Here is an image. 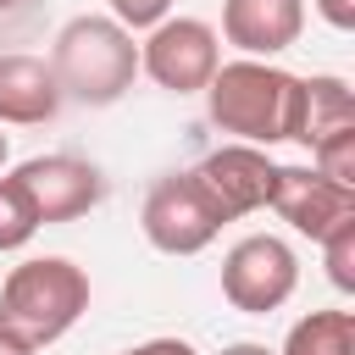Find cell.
Masks as SVG:
<instances>
[{
    "mask_svg": "<svg viewBox=\"0 0 355 355\" xmlns=\"http://www.w3.org/2000/svg\"><path fill=\"white\" fill-rule=\"evenodd\" d=\"M200 94H205L211 122L222 133H233L239 144L272 150L300 133V78L272 61H255V55L222 61Z\"/></svg>",
    "mask_w": 355,
    "mask_h": 355,
    "instance_id": "1",
    "label": "cell"
},
{
    "mask_svg": "<svg viewBox=\"0 0 355 355\" xmlns=\"http://www.w3.org/2000/svg\"><path fill=\"white\" fill-rule=\"evenodd\" d=\"M50 72L61 83V100L78 105H116L139 78V44L133 28L116 17H72L50 44Z\"/></svg>",
    "mask_w": 355,
    "mask_h": 355,
    "instance_id": "2",
    "label": "cell"
},
{
    "mask_svg": "<svg viewBox=\"0 0 355 355\" xmlns=\"http://www.w3.org/2000/svg\"><path fill=\"white\" fill-rule=\"evenodd\" d=\"M83 311H89V272L67 255H33L11 266V277L0 283V327L22 333L33 349L67 338Z\"/></svg>",
    "mask_w": 355,
    "mask_h": 355,
    "instance_id": "3",
    "label": "cell"
},
{
    "mask_svg": "<svg viewBox=\"0 0 355 355\" xmlns=\"http://www.w3.org/2000/svg\"><path fill=\"white\" fill-rule=\"evenodd\" d=\"M139 227L161 255H200L227 227V216H222V205L211 200V189L194 172H166V178H155L144 189Z\"/></svg>",
    "mask_w": 355,
    "mask_h": 355,
    "instance_id": "4",
    "label": "cell"
},
{
    "mask_svg": "<svg viewBox=\"0 0 355 355\" xmlns=\"http://www.w3.org/2000/svg\"><path fill=\"white\" fill-rule=\"evenodd\" d=\"M300 288V255L277 233H250L222 255V294L244 316H272Z\"/></svg>",
    "mask_w": 355,
    "mask_h": 355,
    "instance_id": "5",
    "label": "cell"
},
{
    "mask_svg": "<svg viewBox=\"0 0 355 355\" xmlns=\"http://www.w3.org/2000/svg\"><path fill=\"white\" fill-rule=\"evenodd\" d=\"M222 67V39L200 17H161L139 44V72L166 94H200Z\"/></svg>",
    "mask_w": 355,
    "mask_h": 355,
    "instance_id": "6",
    "label": "cell"
},
{
    "mask_svg": "<svg viewBox=\"0 0 355 355\" xmlns=\"http://www.w3.org/2000/svg\"><path fill=\"white\" fill-rule=\"evenodd\" d=\"M33 211H39V227L50 222H72V216H89L100 200H105V178L94 161L83 155H33L17 166Z\"/></svg>",
    "mask_w": 355,
    "mask_h": 355,
    "instance_id": "7",
    "label": "cell"
},
{
    "mask_svg": "<svg viewBox=\"0 0 355 355\" xmlns=\"http://www.w3.org/2000/svg\"><path fill=\"white\" fill-rule=\"evenodd\" d=\"M194 178L211 189V200L222 205V216L227 222H239V216H250V211H261L266 200H272V183H277V161L261 150V144H222V150H211L200 166H194Z\"/></svg>",
    "mask_w": 355,
    "mask_h": 355,
    "instance_id": "8",
    "label": "cell"
},
{
    "mask_svg": "<svg viewBox=\"0 0 355 355\" xmlns=\"http://www.w3.org/2000/svg\"><path fill=\"white\" fill-rule=\"evenodd\" d=\"M294 233L305 239H327L338 222L355 216V189L322 178L316 166H277V183H272V200H266Z\"/></svg>",
    "mask_w": 355,
    "mask_h": 355,
    "instance_id": "9",
    "label": "cell"
},
{
    "mask_svg": "<svg viewBox=\"0 0 355 355\" xmlns=\"http://www.w3.org/2000/svg\"><path fill=\"white\" fill-rule=\"evenodd\" d=\"M305 33V0H222V39L239 55L272 61Z\"/></svg>",
    "mask_w": 355,
    "mask_h": 355,
    "instance_id": "10",
    "label": "cell"
},
{
    "mask_svg": "<svg viewBox=\"0 0 355 355\" xmlns=\"http://www.w3.org/2000/svg\"><path fill=\"white\" fill-rule=\"evenodd\" d=\"M61 111V83L50 72V61L39 55H0V122L11 128H39Z\"/></svg>",
    "mask_w": 355,
    "mask_h": 355,
    "instance_id": "11",
    "label": "cell"
},
{
    "mask_svg": "<svg viewBox=\"0 0 355 355\" xmlns=\"http://www.w3.org/2000/svg\"><path fill=\"white\" fill-rule=\"evenodd\" d=\"M349 122H355V94H349L344 78H333V72L300 78V133H294V144L311 150L316 139H327Z\"/></svg>",
    "mask_w": 355,
    "mask_h": 355,
    "instance_id": "12",
    "label": "cell"
},
{
    "mask_svg": "<svg viewBox=\"0 0 355 355\" xmlns=\"http://www.w3.org/2000/svg\"><path fill=\"white\" fill-rule=\"evenodd\" d=\"M277 355H355V316L349 311H311L288 327Z\"/></svg>",
    "mask_w": 355,
    "mask_h": 355,
    "instance_id": "13",
    "label": "cell"
},
{
    "mask_svg": "<svg viewBox=\"0 0 355 355\" xmlns=\"http://www.w3.org/2000/svg\"><path fill=\"white\" fill-rule=\"evenodd\" d=\"M33 233H39V211H33L28 189H22V178L6 172L0 178V255L6 250H22Z\"/></svg>",
    "mask_w": 355,
    "mask_h": 355,
    "instance_id": "14",
    "label": "cell"
},
{
    "mask_svg": "<svg viewBox=\"0 0 355 355\" xmlns=\"http://www.w3.org/2000/svg\"><path fill=\"white\" fill-rule=\"evenodd\" d=\"M311 166H316L322 178L355 189V122L338 128V133H327V139H316V144H311Z\"/></svg>",
    "mask_w": 355,
    "mask_h": 355,
    "instance_id": "15",
    "label": "cell"
},
{
    "mask_svg": "<svg viewBox=\"0 0 355 355\" xmlns=\"http://www.w3.org/2000/svg\"><path fill=\"white\" fill-rule=\"evenodd\" d=\"M322 244V261H327V283L338 288V294H355V216L349 222H338L327 239H316Z\"/></svg>",
    "mask_w": 355,
    "mask_h": 355,
    "instance_id": "16",
    "label": "cell"
},
{
    "mask_svg": "<svg viewBox=\"0 0 355 355\" xmlns=\"http://www.w3.org/2000/svg\"><path fill=\"white\" fill-rule=\"evenodd\" d=\"M166 11H172V0H111V17L122 28H155Z\"/></svg>",
    "mask_w": 355,
    "mask_h": 355,
    "instance_id": "17",
    "label": "cell"
},
{
    "mask_svg": "<svg viewBox=\"0 0 355 355\" xmlns=\"http://www.w3.org/2000/svg\"><path fill=\"white\" fill-rule=\"evenodd\" d=\"M311 6H316V17H322L327 28H338V33L355 28V0H311Z\"/></svg>",
    "mask_w": 355,
    "mask_h": 355,
    "instance_id": "18",
    "label": "cell"
},
{
    "mask_svg": "<svg viewBox=\"0 0 355 355\" xmlns=\"http://www.w3.org/2000/svg\"><path fill=\"white\" fill-rule=\"evenodd\" d=\"M122 355H200L189 338H144V344H133V349H122Z\"/></svg>",
    "mask_w": 355,
    "mask_h": 355,
    "instance_id": "19",
    "label": "cell"
},
{
    "mask_svg": "<svg viewBox=\"0 0 355 355\" xmlns=\"http://www.w3.org/2000/svg\"><path fill=\"white\" fill-rule=\"evenodd\" d=\"M0 355H39L22 333H11V327H0Z\"/></svg>",
    "mask_w": 355,
    "mask_h": 355,
    "instance_id": "20",
    "label": "cell"
},
{
    "mask_svg": "<svg viewBox=\"0 0 355 355\" xmlns=\"http://www.w3.org/2000/svg\"><path fill=\"white\" fill-rule=\"evenodd\" d=\"M216 355H277V349H266V344H255V338H239V344H227V349H216Z\"/></svg>",
    "mask_w": 355,
    "mask_h": 355,
    "instance_id": "21",
    "label": "cell"
},
{
    "mask_svg": "<svg viewBox=\"0 0 355 355\" xmlns=\"http://www.w3.org/2000/svg\"><path fill=\"white\" fill-rule=\"evenodd\" d=\"M6 155H11V144H6V133H0V166H6Z\"/></svg>",
    "mask_w": 355,
    "mask_h": 355,
    "instance_id": "22",
    "label": "cell"
},
{
    "mask_svg": "<svg viewBox=\"0 0 355 355\" xmlns=\"http://www.w3.org/2000/svg\"><path fill=\"white\" fill-rule=\"evenodd\" d=\"M6 6H11V0H0V11H6Z\"/></svg>",
    "mask_w": 355,
    "mask_h": 355,
    "instance_id": "23",
    "label": "cell"
}]
</instances>
